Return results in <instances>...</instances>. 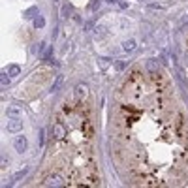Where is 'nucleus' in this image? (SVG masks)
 <instances>
[{"label": "nucleus", "instance_id": "1", "mask_svg": "<svg viewBox=\"0 0 188 188\" xmlns=\"http://www.w3.org/2000/svg\"><path fill=\"white\" fill-rule=\"evenodd\" d=\"M73 94H75V98H77L79 102L87 100V96H89V87H87V85H85V83H79L77 87H75Z\"/></svg>", "mask_w": 188, "mask_h": 188}, {"label": "nucleus", "instance_id": "2", "mask_svg": "<svg viewBox=\"0 0 188 188\" xmlns=\"http://www.w3.org/2000/svg\"><path fill=\"white\" fill-rule=\"evenodd\" d=\"M44 186H64V179L60 177V175H49L47 179H45V183H44Z\"/></svg>", "mask_w": 188, "mask_h": 188}, {"label": "nucleus", "instance_id": "3", "mask_svg": "<svg viewBox=\"0 0 188 188\" xmlns=\"http://www.w3.org/2000/svg\"><path fill=\"white\" fill-rule=\"evenodd\" d=\"M23 130V121L21 118H11V121H8V132L10 134H17Z\"/></svg>", "mask_w": 188, "mask_h": 188}, {"label": "nucleus", "instance_id": "4", "mask_svg": "<svg viewBox=\"0 0 188 188\" xmlns=\"http://www.w3.org/2000/svg\"><path fill=\"white\" fill-rule=\"evenodd\" d=\"M27 138H24V135H17V138L13 139V147H15V151L17 152H24L27 151Z\"/></svg>", "mask_w": 188, "mask_h": 188}, {"label": "nucleus", "instance_id": "5", "mask_svg": "<svg viewBox=\"0 0 188 188\" xmlns=\"http://www.w3.org/2000/svg\"><path fill=\"white\" fill-rule=\"evenodd\" d=\"M53 134H55L57 139H62L64 135H66V128H64L60 122H55V124H53Z\"/></svg>", "mask_w": 188, "mask_h": 188}, {"label": "nucleus", "instance_id": "6", "mask_svg": "<svg viewBox=\"0 0 188 188\" xmlns=\"http://www.w3.org/2000/svg\"><path fill=\"white\" fill-rule=\"evenodd\" d=\"M38 15H40V11H38V8L34 6V8H28V10L24 11V15H23V17H24V19H36Z\"/></svg>", "mask_w": 188, "mask_h": 188}, {"label": "nucleus", "instance_id": "7", "mask_svg": "<svg viewBox=\"0 0 188 188\" xmlns=\"http://www.w3.org/2000/svg\"><path fill=\"white\" fill-rule=\"evenodd\" d=\"M62 83H64V75H57V79H55V83L51 85V92H57V90H60V87H62Z\"/></svg>", "mask_w": 188, "mask_h": 188}, {"label": "nucleus", "instance_id": "8", "mask_svg": "<svg viewBox=\"0 0 188 188\" xmlns=\"http://www.w3.org/2000/svg\"><path fill=\"white\" fill-rule=\"evenodd\" d=\"M122 49L124 51H134L135 49V40H126L122 44Z\"/></svg>", "mask_w": 188, "mask_h": 188}, {"label": "nucleus", "instance_id": "9", "mask_svg": "<svg viewBox=\"0 0 188 188\" xmlns=\"http://www.w3.org/2000/svg\"><path fill=\"white\" fill-rule=\"evenodd\" d=\"M34 27H36V28H44L45 27V19L41 15H38L36 19H34Z\"/></svg>", "mask_w": 188, "mask_h": 188}, {"label": "nucleus", "instance_id": "10", "mask_svg": "<svg viewBox=\"0 0 188 188\" xmlns=\"http://www.w3.org/2000/svg\"><path fill=\"white\" fill-rule=\"evenodd\" d=\"M8 73H10V75H19L21 73V68L15 66V64H11L10 68H8Z\"/></svg>", "mask_w": 188, "mask_h": 188}, {"label": "nucleus", "instance_id": "11", "mask_svg": "<svg viewBox=\"0 0 188 188\" xmlns=\"http://www.w3.org/2000/svg\"><path fill=\"white\" fill-rule=\"evenodd\" d=\"M10 73H6V72H2L0 73V81H2V87H8L10 85V77H8Z\"/></svg>", "mask_w": 188, "mask_h": 188}, {"label": "nucleus", "instance_id": "12", "mask_svg": "<svg viewBox=\"0 0 188 188\" xmlns=\"http://www.w3.org/2000/svg\"><path fill=\"white\" fill-rule=\"evenodd\" d=\"M15 115H19V109L17 107H8V117H15Z\"/></svg>", "mask_w": 188, "mask_h": 188}, {"label": "nucleus", "instance_id": "13", "mask_svg": "<svg viewBox=\"0 0 188 188\" xmlns=\"http://www.w3.org/2000/svg\"><path fill=\"white\" fill-rule=\"evenodd\" d=\"M27 173H28V167H23V169H21V171H19V173H17V175H15L13 179H15V181H17V179H21V177H24V175H27Z\"/></svg>", "mask_w": 188, "mask_h": 188}, {"label": "nucleus", "instance_id": "14", "mask_svg": "<svg viewBox=\"0 0 188 188\" xmlns=\"http://www.w3.org/2000/svg\"><path fill=\"white\" fill-rule=\"evenodd\" d=\"M51 57H53V47H49V51H47V53L44 55V60H49Z\"/></svg>", "mask_w": 188, "mask_h": 188}, {"label": "nucleus", "instance_id": "15", "mask_svg": "<svg viewBox=\"0 0 188 188\" xmlns=\"http://www.w3.org/2000/svg\"><path fill=\"white\" fill-rule=\"evenodd\" d=\"M98 8H100V0H98V2H94V4H92V10H98Z\"/></svg>", "mask_w": 188, "mask_h": 188}]
</instances>
